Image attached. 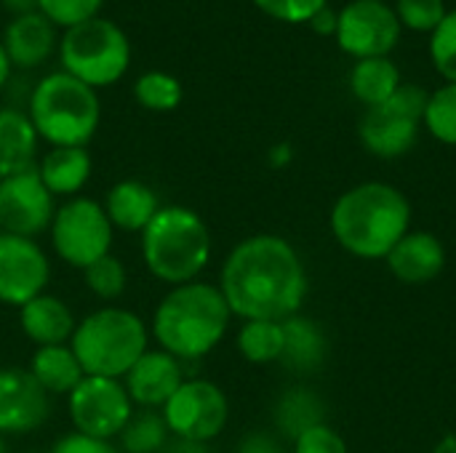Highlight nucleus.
I'll list each match as a JSON object with an SVG mask.
<instances>
[{
    "label": "nucleus",
    "instance_id": "obj_4",
    "mask_svg": "<svg viewBox=\"0 0 456 453\" xmlns=\"http://www.w3.org/2000/svg\"><path fill=\"white\" fill-rule=\"evenodd\" d=\"M139 243L144 267L166 286L198 280L214 251L208 224L187 206H160L142 230Z\"/></svg>",
    "mask_w": 456,
    "mask_h": 453
},
{
    "label": "nucleus",
    "instance_id": "obj_5",
    "mask_svg": "<svg viewBox=\"0 0 456 453\" xmlns=\"http://www.w3.org/2000/svg\"><path fill=\"white\" fill-rule=\"evenodd\" d=\"M69 347L86 376L123 379L150 350V328L134 310L107 304L77 320Z\"/></svg>",
    "mask_w": 456,
    "mask_h": 453
},
{
    "label": "nucleus",
    "instance_id": "obj_32",
    "mask_svg": "<svg viewBox=\"0 0 456 453\" xmlns=\"http://www.w3.org/2000/svg\"><path fill=\"white\" fill-rule=\"evenodd\" d=\"M430 59L446 83H456V11H449L446 19L430 32Z\"/></svg>",
    "mask_w": 456,
    "mask_h": 453
},
{
    "label": "nucleus",
    "instance_id": "obj_31",
    "mask_svg": "<svg viewBox=\"0 0 456 453\" xmlns=\"http://www.w3.org/2000/svg\"><path fill=\"white\" fill-rule=\"evenodd\" d=\"M422 123L438 142L456 147V83H446L430 93Z\"/></svg>",
    "mask_w": 456,
    "mask_h": 453
},
{
    "label": "nucleus",
    "instance_id": "obj_24",
    "mask_svg": "<svg viewBox=\"0 0 456 453\" xmlns=\"http://www.w3.org/2000/svg\"><path fill=\"white\" fill-rule=\"evenodd\" d=\"M401 85V69L390 56L358 59L350 69V91L366 109L385 104Z\"/></svg>",
    "mask_w": 456,
    "mask_h": 453
},
{
    "label": "nucleus",
    "instance_id": "obj_17",
    "mask_svg": "<svg viewBox=\"0 0 456 453\" xmlns=\"http://www.w3.org/2000/svg\"><path fill=\"white\" fill-rule=\"evenodd\" d=\"M390 272L406 286L433 283L446 267V248L438 235L428 230H409L398 246L385 256Z\"/></svg>",
    "mask_w": 456,
    "mask_h": 453
},
{
    "label": "nucleus",
    "instance_id": "obj_43",
    "mask_svg": "<svg viewBox=\"0 0 456 453\" xmlns=\"http://www.w3.org/2000/svg\"><path fill=\"white\" fill-rule=\"evenodd\" d=\"M8 75H11V59H8V53H5V48L0 43V88L5 85Z\"/></svg>",
    "mask_w": 456,
    "mask_h": 453
},
{
    "label": "nucleus",
    "instance_id": "obj_38",
    "mask_svg": "<svg viewBox=\"0 0 456 453\" xmlns=\"http://www.w3.org/2000/svg\"><path fill=\"white\" fill-rule=\"evenodd\" d=\"M337 21H339V11H334L331 5L321 8L313 19H310V27L313 32L318 35H337Z\"/></svg>",
    "mask_w": 456,
    "mask_h": 453
},
{
    "label": "nucleus",
    "instance_id": "obj_6",
    "mask_svg": "<svg viewBox=\"0 0 456 453\" xmlns=\"http://www.w3.org/2000/svg\"><path fill=\"white\" fill-rule=\"evenodd\" d=\"M27 117L37 139L51 147H88L102 120V104L91 85L61 69L35 85Z\"/></svg>",
    "mask_w": 456,
    "mask_h": 453
},
{
    "label": "nucleus",
    "instance_id": "obj_37",
    "mask_svg": "<svg viewBox=\"0 0 456 453\" xmlns=\"http://www.w3.org/2000/svg\"><path fill=\"white\" fill-rule=\"evenodd\" d=\"M48 453H120V449L112 441L91 438L83 433H67L51 446Z\"/></svg>",
    "mask_w": 456,
    "mask_h": 453
},
{
    "label": "nucleus",
    "instance_id": "obj_21",
    "mask_svg": "<svg viewBox=\"0 0 456 453\" xmlns=\"http://www.w3.org/2000/svg\"><path fill=\"white\" fill-rule=\"evenodd\" d=\"M91 155L88 147H51L37 163V174L53 198H77V192L91 179Z\"/></svg>",
    "mask_w": 456,
    "mask_h": 453
},
{
    "label": "nucleus",
    "instance_id": "obj_11",
    "mask_svg": "<svg viewBox=\"0 0 456 453\" xmlns=\"http://www.w3.org/2000/svg\"><path fill=\"white\" fill-rule=\"evenodd\" d=\"M69 419L75 433L112 441L128 425L134 403L123 387V379L86 376L69 395Z\"/></svg>",
    "mask_w": 456,
    "mask_h": 453
},
{
    "label": "nucleus",
    "instance_id": "obj_16",
    "mask_svg": "<svg viewBox=\"0 0 456 453\" xmlns=\"http://www.w3.org/2000/svg\"><path fill=\"white\" fill-rule=\"evenodd\" d=\"M184 379L187 376L182 360H176L174 355L158 347V350H147L131 366V371L123 376V387L134 406L160 411L168 403V398L182 387Z\"/></svg>",
    "mask_w": 456,
    "mask_h": 453
},
{
    "label": "nucleus",
    "instance_id": "obj_14",
    "mask_svg": "<svg viewBox=\"0 0 456 453\" xmlns=\"http://www.w3.org/2000/svg\"><path fill=\"white\" fill-rule=\"evenodd\" d=\"M51 262L37 240L0 232V304L24 307L45 294Z\"/></svg>",
    "mask_w": 456,
    "mask_h": 453
},
{
    "label": "nucleus",
    "instance_id": "obj_19",
    "mask_svg": "<svg viewBox=\"0 0 456 453\" xmlns=\"http://www.w3.org/2000/svg\"><path fill=\"white\" fill-rule=\"evenodd\" d=\"M19 326L29 342L37 347L67 344L75 334V315L72 310L53 294H40L19 307Z\"/></svg>",
    "mask_w": 456,
    "mask_h": 453
},
{
    "label": "nucleus",
    "instance_id": "obj_18",
    "mask_svg": "<svg viewBox=\"0 0 456 453\" xmlns=\"http://www.w3.org/2000/svg\"><path fill=\"white\" fill-rule=\"evenodd\" d=\"M3 48L11 59V67L35 69L40 67L56 48V27L40 13L13 16L3 32Z\"/></svg>",
    "mask_w": 456,
    "mask_h": 453
},
{
    "label": "nucleus",
    "instance_id": "obj_22",
    "mask_svg": "<svg viewBox=\"0 0 456 453\" xmlns=\"http://www.w3.org/2000/svg\"><path fill=\"white\" fill-rule=\"evenodd\" d=\"M37 144L40 139L27 112H19L13 107H0V179L35 166Z\"/></svg>",
    "mask_w": 456,
    "mask_h": 453
},
{
    "label": "nucleus",
    "instance_id": "obj_39",
    "mask_svg": "<svg viewBox=\"0 0 456 453\" xmlns=\"http://www.w3.org/2000/svg\"><path fill=\"white\" fill-rule=\"evenodd\" d=\"M240 453H281V449L270 438H265V435H251V438L243 441Z\"/></svg>",
    "mask_w": 456,
    "mask_h": 453
},
{
    "label": "nucleus",
    "instance_id": "obj_12",
    "mask_svg": "<svg viewBox=\"0 0 456 453\" xmlns=\"http://www.w3.org/2000/svg\"><path fill=\"white\" fill-rule=\"evenodd\" d=\"M56 198L48 192L37 174V163L0 179V232L21 235V238H37L48 232L53 214H56Z\"/></svg>",
    "mask_w": 456,
    "mask_h": 453
},
{
    "label": "nucleus",
    "instance_id": "obj_7",
    "mask_svg": "<svg viewBox=\"0 0 456 453\" xmlns=\"http://www.w3.org/2000/svg\"><path fill=\"white\" fill-rule=\"evenodd\" d=\"M61 69L80 83L96 88L115 85L131 64L128 35L110 19L96 16L64 29L59 43Z\"/></svg>",
    "mask_w": 456,
    "mask_h": 453
},
{
    "label": "nucleus",
    "instance_id": "obj_35",
    "mask_svg": "<svg viewBox=\"0 0 456 453\" xmlns=\"http://www.w3.org/2000/svg\"><path fill=\"white\" fill-rule=\"evenodd\" d=\"M254 5L283 24H310V19L329 5V0H254Z\"/></svg>",
    "mask_w": 456,
    "mask_h": 453
},
{
    "label": "nucleus",
    "instance_id": "obj_25",
    "mask_svg": "<svg viewBox=\"0 0 456 453\" xmlns=\"http://www.w3.org/2000/svg\"><path fill=\"white\" fill-rule=\"evenodd\" d=\"M283 336H286V344H283L281 363H286L294 371H315L323 363L326 339L310 318H302L299 312L286 318Z\"/></svg>",
    "mask_w": 456,
    "mask_h": 453
},
{
    "label": "nucleus",
    "instance_id": "obj_9",
    "mask_svg": "<svg viewBox=\"0 0 456 453\" xmlns=\"http://www.w3.org/2000/svg\"><path fill=\"white\" fill-rule=\"evenodd\" d=\"M48 232H51V246H53L56 256L64 264L83 272L96 259L110 254L115 230H112L102 203L77 195V198H69L61 206H56Z\"/></svg>",
    "mask_w": 456,
    "mask_h": 453
},
{
    "label": "nucleus",
    "instance_id": "obj_2",
    "mask_svg": "<svg viewBox=\"0 0 456 453\" xmlns=\"http://www.w3.org/2000/svg\"><path fill=\"white\" fill-rule=\"evenodd\" d=\"M329 224L347 254L385 259L411 230V203L387 182H363L337 198Z\"/></svg>",
    "mask_w": 456,
    "mask_h": 453
},
{
    "label": "nucleus",
    "instance_id": "obj_8",
    "mask_svg": "<svg viewBox=\"0 0 456 453\" xmlns=\"http://www.w3.org/2000/svg\"><path fill=\"white\" fill-rule=\"evenodd\" d=\"M430 93L422 85L401 83L398 91L379 107L366 109L358 133L361 144L385 160L406 155L419 136V123L425 120Z\"/></svg>",
    "mask_w": 456,
    "mask_h": 453
},
{
    "label": "nucleus",
    "instance_id": "obj_3",
    "mask_svg": "<svg viewBox=\"0 0 456 453\" xmlns=\"http://www.w3.org/2000/svg\"><path fill=\"white\" fill-rule=\"evenodd\" d=\"M232 320V310L214 283L190 280L171 286L155 307L150 334L160 350L176 360H200L219 347Z\"/></svg>",
    "mask_w": 456,
    "mask_h": 453
},
{
    "label": "nucleus",
    "instance_id": "obj_45",
    "mask_svg": "<svg viewBox=\"0 0 456 453\" xmlns=\"http://www.w3.org/2000/svg\"><path fill=\"white\" fill-rule=\"evenodd\" d=\"M377 3H385V0H377Z\"/></svg>",
    "mask_w": 456,
    "mask_h": 453
},
{
    "label": "nucleus",
    "instance_id": "obj_27",
    "mask_svg": "<svg viewBox=\"0 0 456 453\" xmlns=\"http://www.w3.org/2000/svg\"><path fill=\"white\" fill-rule=\"evenodd\" d=\"M171 441L168 425L155 409H134L128 425L118 435L120 453H160Z\"/></svg>",
    "mask_w": 456,
    "mask_h": 453
},
{
    "label": "nucleus",
    "instance_id": "obj_1",
    "mask_svg": "<svg viewBox=\"0 0 456 453\" xmlns=\"http://www.w3.org/2000/svg\"><path fill=\"white\" fill-rule=\"evenodd\" d=\"M219 291L240 320H286L307 296V272L281 235H251L224 259Z\"/></svg>",
    "mask_w": 456,
    "mask_h": 453
},
{
    "label": "nucleus",
    "instance_id": "obj_42",
    "mask_svg": "<svg viewBox=\"0 0 456 453\" xmlns=\"http://www.w3.org/2000/svg\"><path fill=\"white\" fill-rule=\"evenodd\" d=\"M430 453H456V435H444Z\"/></svg>",
    "mask_w": 456,
    "mask_h": 453
},
{
    "label": "nucleus",
    "instance_id": "obj_10",
    "mask_svg": "<svg viewBox=\"0 0 456 453\" xmlns=\"http://www.w3.org/2000/svg\"><path fill=\"white\" fill-rule=\"evenodd\" d=\"M171 438L208 443L222 435L230 419V403L219 384L208 379H184L160 409Z\"/></svg>",
    "mask_w": 456,
    "mask_h": 453
},
{
    "label": "nucleus",
    "instance_id": "obj_41",
    "mask_svg": "<svg viewBox=\"0 0 456 453\" xmlns=\"http://www.w3.org/2000/svg\"><path fill=\"white\" fill-rule=\"evenodd\" d=\"M0 3L13 16H24V13H35L37 11V0H0Z\"/></svg>",
    "mask_w": 456,
    "mask_h": 453
},
{
    "label": "nucleus",
    "instance_id": "obj_15",
    "mask_svg": "<svg viewBox=\"0 0 456 453\" xmlns=\"http://www.w3.org/2000/svg\"><path fill=\"white\" fill-rule=\"evenodd\" d=\"M51 414V395L24 368H0V435H29Z\"/></svg>",
    "mask_w": 456,
    "mask_h": 453
},
{
    "label": "nucleus",
    "instance_id": "obj_23",
    "mask_svg": "<svg viewBox=\"0 0 456 453\" xmlns=\"http://www.w3.org/2000/svg\"><path fill=\"white\" fill-rule=\"evenodd\" d=\"M27 371L48 395H69L86 379V371L69 344L37 347Z\"/></svg>",
    "mask_w": 456,
    "mask_h": 453
},
{
    "label": "nucleus",
    "instance_id": "obj_44",
    "mask_svg": "<svg viewBox=\"0 0 456 453\" xmlns=\"http://www.w3.org/2000/svg\"><path fill=\"white\" fill-rule=\"evenodd\" d=\"M0 453H5V441H3V435H0Z\"/></svg>",
    "mask_w": 456,
    "mask_h": 453
},
{
    "label": "nucleus",
    "instance_id": "obj_13",
    "mask_svg": "<svg viewBox=\"0 0 456 453\" xmlns=\"http://www.w3.org/2000/svg\"><path fill=\"white\" fill-rule=\"evenodd\" d=\"M401 40V21L395 8L377 0H353L339 11L337 43L345 53L358 59L390 56Z\"/></svg>",
    "mask_w": 456,
    "mask_h": 453
},
{
    "label": "nucleus",
    "instance_id": "obj_28",
    "mask_svg": "<svg viewBox=\"0 0 456 453\" xmlns=\"http://www.w3.org/2000/svg\"><path fill=\"white\" fill-rule=\"evenodd\" d=\"M275 422L286 435L297 438L305 430L323 425V403L318 400V395L307 390H291L281 398L275 409Z\"/></svg>",
    "mask_w": 456,
    "mask_h": 453
},
{
    "label": "nucleus",
    "instance_id": "obj_29",
    "mask_svg": "<svg viewBox=\"0 0 456 453\" xmlns=\"http://www.w3.org/2000/svg\"><path fill=\"white\" fill-rule=\"evenodd\" d=\"M182 93L184 91L179 77L163 69H150L134 83V99L150 112H174L182 104Z\"/></svg>",
    "mask_w": 456,
    "mask_h": 453
},
{
    "label": "nucleus",
    "instance_id": "obj_36",
    "mask_svg": "<svg viewBox=\"0 0 456 453\" xmlns=\"http://www.w3.org/2000/svg\"><path fill=\"white\" fill-rule=\"evenodd\" d=\"M294 453H347V443L334 427L323 422L294 438Z\"/></svg>",
    "mask_w": 456,
    "mask_h": 453
},
{
    "label": "nucleus",
    "instance_id": "obj_30",
    "mask_svg": "<svg viewBox=\"0 0 456 453\" xmlns=\"http://www.w3.org/2000/svg\"><path fill=\"white\" fill-rule=\"evenodd\" d=\"M83 280L88 286V291L102 299V302H115L126 294V286H128V272H126V264L107 254L102 259H96L91 267L83 270Z\"/></svg>",
    "mask_w": 456,
    "mask_h": 453
},
{
    "label": "nucleus",
    "instance_id": "obj_34",
    "mask_svg": "<svg viewBox=\"0 0 456 453\" xmlns=\"http://www.w3.org/2000/svg\"><path fill=\"white\" fill-rule=\"evenodd\" d=\"M449 8L444 0H398L395 16L401 27H409L414 32H433L444 19Z\"/></svg>",
    "mask_w": 456,
    "mask_h": 453
},
{
    "label": "nucleus",
    "instance_id": "obj_20",
    "mask_svg": "<svg viewBox=\"0 0 456 453\" xmlns=\"http://www.w3.org/2000/svg\"><path fill=\"white\" fill-rule=\"evenodd\" d=\"M102 206L112 230L136 232V235H142V230L160 211L158 192L139 179H120L118 184H112Z\"/></svg>",
    "mask_w": 456,
    "mask_h": 453
},
{
    "label": "nucleus",
    "instance_id": "obj_33",
    "mask_svg": "<svg viewBox=\"0 0 456 453\" xmlns=\"http://www.w3.org/2000/svg\"><path fill=\"white\" fill-rule=\"evenodd\" d=\"M104 0H37V11L53 27H77L88 19H96Z\"/></svg>",
    "mask_w": 456,
    "mask_h": 453
},
{
    "label": "nucleus",
    "instance_id": "obj_26",
    "mask_svg": "<svg viewBox=\"0 0 456 453\" xmlns=\"http://www.w3.org/2000/svg\"><path fill=\"white\" fill-rule=\"evenodd\" d=\"M238 352L254 366H267L283 358V320H243L238 331Z\"/></svg>",
    "mask_w": 456,
    "mask_h": 453
},
{
    "label": "nucleus",
    "instance_id": "obj_40",
    "mask_svg": "<svg viewBox=\"0 0 456 453\" xmlns=\"http://www.w3.org/2000/svg\"><path fill=\"white\" fill-rule=\"evenodd\" d=\"M160 453H211L208 443H195V441H182V438H171L168 446Z\"/></svg>",
    "mask_w": 456,
    "mask_h": 453
}]
</instances>
